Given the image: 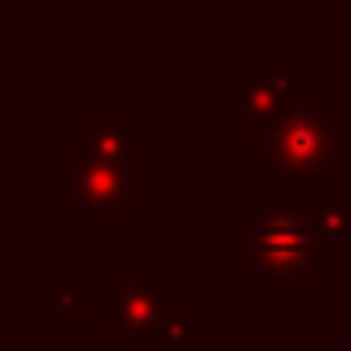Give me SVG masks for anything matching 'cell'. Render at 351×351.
Instances as JSON below:
<instances>
[{"label": "cell", "instance_id": "obj_3", "mask_svg": "<svg viewBox=\"0 0 351 351\" xmlns=\"http://www.w3.org/2000/svg\"><path fill=\"white\" fill-rule=\"evenodd\" d=\"M50 186L71 195L66 219L75 228H120L132 207L145 203V165H116V161H87L71 157L62 169H50Z\"/></svg>", "mask_w": 351, "mask_h": 351}, {"label": "cell", "instance_id": "obj_5", "mask_svg": "<svg viewBox=\"0 0 351 351\" xmlns=\"http://www.w3.org/2000/svg\"><path fill=\"white\" fill-rule=\"evenodd\" d=\"M293 95H298V62L289 54H261L256 66L240 75L232 91H223L219 108L232 112L240 128L261 132L265 124H273L285 112Z\"/></svg>", "mask_w": 351, "mask_h": 351}, {"label": "cell", "instance_id": "obj_9", "mask_svg": "<svg viewBox=\"0 0 351 351\" xmlns=\"http://www.w3.org/2000/svg\"><path fill=\"white\" fill-rule=\"evenodd\" d=\"M50 310L58 318H71V322L87 318V310H91V281H54L50 285Z\"/></svg>", "mask_w": 351, "mask_h": 351}, {"label": "cell", "instance_id": "obj_10", "mask_svg": "<svg viewBox=\"0 0 351 351\" xmlns=\"http://www.w3.org/2000/svg\"><path fill=\"white\" fill-rule=\"evenodd\" d=\"M9 298H13V285H9V281H0V302H9Z\"/></svg>", "mask_w": 351, "mask_h": 351}, {"label": "cell", "instance_id": "obj_4", "mask_svg": "<svg viewBox=\"0 0 351 351\" xmlns=\"http://www.w3.org/2000/svg\"><path fill=\"white\" fill-rule=\"evenodd\" d=\"M108 298V335L124 347L153 335L169 314L182 310V285L169 281L157 261H132L120 277L104 285Z\"/></svg>", "mask_w": 351, "mask_h": 351}, {"label": "cell", "instance_id": "obj_6", "mask_svg": "<svg viewBox=\"0 0 351 351\" xmlns=\"http://www.w3.org/2000/svg\"><path fill=\"white\" fill-rule=\"evenodd\" d=\"M71 157L145 165V116L141 112H91L83 128L71 132Z\"/></svg>", "mask_w": 351, "mask_h": 351}, {"label": "cell", "instance_id": "obj_8", "mask_svg": "<svg viewBox=\"0 0 351 351\" xmlns=\"http://www.w3.org/2000/svg\"><path fill=\"white\" fill-rule=\"evenodd\" d=\"M124 351H203V339L195 330V318H186L178 310V314H169L153 335H145L141 343H132Z\"/></svg>", "mask_w": 351, "mask_h": 351}, {"label": "cell", "instance_id": "obj_1", "mask_svg": "<svg viewBox=\"0 0 351 351\" xmlns=\"http://www.w3.org/2000/svg\"><path fill=\"white\" fill-rule=\"evenodd\" d=\"M351 145V136L335 124L330 116V95L326 91H310V95H293L285 104V112L261 128V149H256V165L273 173V182L281 191L289 186H314V182H330L335 178V157Z\"/></svg>", "mask_w": 351, "mask_h": 351}, {"label": "cell", "instance_id": "obj_2", "mask_svg": "<svg viewBox=\"0 0 351 351\" xmlns=\"http://www.w3.org/2000/svg\"><path fill=\"white\" fill-rule=\"evenodd\" d=\"M236 248H240V261L261 281L310 277L318 265L330 261V248L318 240V232L310 223V211L306 207H285V203H273L252 223H244L240 236H236Z\"/></svg>", "mask_w": 351, "mask_h": 351}, {"label": "cell", "instance_id": "obj_7", "mask_svg": "<svg viewBox=\"0 0 351 351\" xmlns=\"http://www.w3.org/2000/svg\"><path fill=\"white\" fill-rule=\"evenodd\" d=\"M310 223L318 232V240L330 248V256L339 248H347L351 240V191L339 186L335 178L330 182H314L310 186Z\"/></svg>", "mask_w": 351, "mask_h": 351}]
</instances>
